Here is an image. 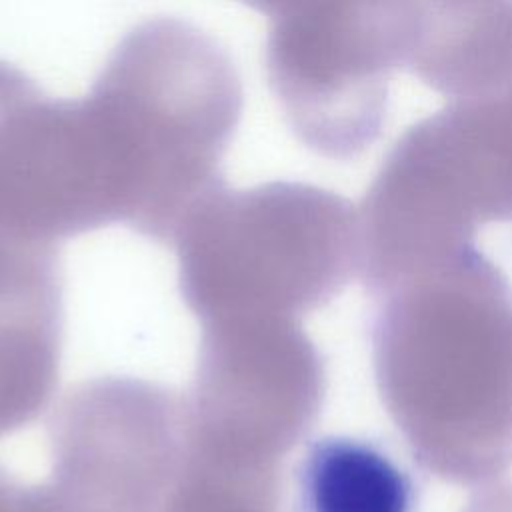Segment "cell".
Returning a JSON list of instances; mask_svg holds the SVG:
<instances>
[{
  "label": "cell",
  "instance_id": "3",
  "mask_svg": "<svg viewBox=\"0 0 512 512\" xmlns=\"http://www.w3.org/2000/svg\"><path fill=\"white\" fill-rule=\"evenodd\" d=\"M414 504L412 476L362 438L314 440L296 474L298 512H414Z\"/></svg>",
  "mask_w": 512,
  "mask_h": 512
},
{
  "label": "cell",
  "instance_id": "2",
  "mask_svg": "<svg viewBox=\"0 0 512 512\" xmlns=\"http://www.w3.org/2000/svg\"><path fill=\"white\" fill-rule=\"evenodd\" d=\"M60 286L54 248L0 228V400L36 402L58 368Z\"/></svg>",
  "mask_w": 512,
  "mask_h": 512
},
{
  "label": "cell",
  "instance_id": "1",
  "mask_svg": "<svg viewBox=\"0 0 512 512\" xmlns=\"http://www.w3.org/2000/svg\"><path fill=\"white\" fill-rule=\"evenodd\" d=\"M94 94L126 148L134 228L174 238L190 210L216 186V164L240 114L228 56L194 28L150 22L118 46Z\"/></svg>",
  "mask_w": 512,
  "mask_h": 512
}]
</instances>
